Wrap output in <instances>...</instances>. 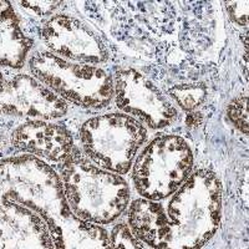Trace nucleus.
<instances>
[{"label":"nucleus","mask_w":249,"mask_h":249,"mask_svg":"<svg viewBox=\"0 0 249 249\" xmlns=\"http://www.w3.org/2000/svg\"><path fill=\"white\" fill-rule=\"evenodd\" d=\"M1 197L41 215L48 223L55 248H68L81 223L69 207L61 177L34 155L1 161Z\"/></svg>","instance_id":"1"},{"label":"nucleus","mask_w":249,"mask_h":249,"mask_svg":"<svg viewBox=\"0 0 249 249\" xmlns=\"http://www.w3.org/2000/svg\"><path fill=\"white\" fill-rule=\"evenodd\" d=\"M60 175L71 212L81 221L110 224L127 208V182L96 166L76 147L60 163Z\"/></svg>","instance_id":"2"},{"label":"nucleus","mask_w":249,"mask_h":249,"mask_svg":"<svg viewBox=\"0 0 249 249\" xmlns=\"http://www.w3.org/2000/svg\"><path fill=\"white\" fill-rule=\"evenodd\" d=\"M222 212V184L214 172L198 170L173 193L167 215L170 247L201 248L214 235Z\"/></svg>","instance_id":"3"},{"label":"nucleus","mask_w":249,"mask_h":249,"mask_svg":"<svg viewBox=\"0 0 249 249\" xmlns=\"http://www.w3.org/2000/svg\"><path fill=\"white\" fill-rule=\"evenodd\" d=\"M29 68L35 79L82 107H106L115 97L113 77L99 66L68 61L50 51H37L29 59Z\"/></svg>","instance_id":"4"},{"label":"nucleus","mask_w":249,"mask_h":249,"mask_svg":"<svg viewBox=\"0 0 249 249\" xmlns=\"http://www.w3.org/2000/svg\"><path fill=\"white\" fill-rule=\"evenodd\" d=\"M84 153L99 167L126 175L147 140V130L126 113H106L88 120L80 130Z\"/></svg>","instance_id":"5"},{"label":"nucleus","mask_w":249,"mask_h":249,"mask_svg":"<svg viewBox=\"0 0 249 249\" xmlns=\"http://www.w3.org/2000/svg\"><path fill=\"white\" fill-rule=\"evenodd\" d=\"M193 153L184 139L160 135L139 155L132 167V181L143 198L162 201L187 181L193 170Z\"/></svg>","instance_id":"6"},{"label":"nucleus","mask_w":249,"mask_h":249,"mask_svg":"<svg viewBox=\"0 0 249 249\" xmlns=\"http://www.w3.org/2000/svg\"><path fill=\"white\" fill-rule=\"evenodd\" d=\"M115 101L120 110L131 113L151 128L167 127L177 119V108L148 77L135 69L115 75Z\"/></svg>","instance_id":"7"},{"label":"nucleus","mask_w":249,"mask_h":249,"mask_svg":"<svg viewBox=\"0 0 249 249\" xmlns=\"http://www.w3.org/2000/svg\"><path fill=\"white\" fill-rule=\"evenodd\" d=\"M1 111L6 116L59 119L68 112V104L35 77L25 74L1 77Z\"/></svg>","instance_id":"8"},{"label":"nucleus","mask_w":249,"mask_h":249,"mask_svg":"<svg viewBox=\"0 0 249 249\" xmlns=\"http://www.w3.org/2000/svg\"><path fill=\"white\" fill-rule=\"evenodd\" d=\"M43 39L50 53L79 64H102L108 54L101 37L81 20L59 14L43 29Z\"/></svg>","instance_id":"9"},{"label":"nucleus","mask_w":249,"mask_h":249,"mask_svg":"<svg viewBox=\"0 0 249 249\" xmlns=\"http://www.w3.org/2000/svg\"><path fill=\"white\" fill-rule=\"evenodd\" d=\"M1 248H55L48 223L28 207L1 201Z\"/></svg>","instance_id":"10"},{"label":"nucleus","mask_w":249,"mask_h":249,"mask_svg":"<svg viewBox=\"0 0 249 249\" xmlns=\"http://www.w3.org/2000/svg\"><path fill=\"white\" fill-rule=\"evenodd\" d=\"M12 144L21 152L45 157L50 161H65L75 150L71 133L60 124L29 121L20 124L10 136Z\"/></svg>","instance_id":"11"},{"label":"nucleus","mask_w":249,"mask_h":249,"mask_svg":"<svg viewBox=\"0 0 249 249\" xmlns=\"http://www.w3.org/2000/svg\"><path fill=\"white\" fill-rule=\"evenodd\" d=\"M128 224L133 235L151 248H168L172 228L167 212L157 201L140 198L128 210Z\"/></svg>","instance_id":"12"},{"label":"nucleus","mask_w":249,"mask_h":249,"mask_svg":"<svg viewBox=\"0 0 249 249\" xmlns=\"http://www.w3.org/2000/svg\"><path fill=\"white\" fill-rule=\"evenodd\" d=\"M1 48L0 57L1 65L13 69H21L25 64L26 56L30 51L33 40L24 35L19 26V19L14 8L9 1H1Z\"/></svg>","instance_id":"13"},{"label":"nucleus","mask_w":249,"mask_h":249,"mask_svg":"<svg viewBox=\"0 0 249 249\" xmlns=\"http://www.w3.org/2000/svg\"><path fill=\"white\" fill-rule=\"evenodd\" d=\"M170 95L177 105L183 110H195L206 99V89L203 85H178L173 86L170 90Z\"/></svg>","instance_id":"14"},{"label":"nucleus","mask_w":249,"mask_h":249,"mask_svg":"<svg viewBox=\"0 0 249 249\" xmlns=\"http://www.w3.org/2000/svg\"><path fill=\"white\" fill-rule=\"evenodd\" d=\"M227 116L244 135H248V97L239 96L233 100L227 108Z\"/></svg>","instance_id":"15"},{"label":"nucleus","mask_w":249,"mask_h":249,"mask_svg":"<svg viewBox=\"0 0 249 249\" xmlns=\"http://www.w3.org/2000/svg\"><path fill=\"white\" fill-rule=\"evenodd\" d=\"M110 247L112 248H144V244L139 241L126 224L120 223L112 228L110 234Z\"/></svg>","instance_id":"16"},{"label":"nucleus","mask_w":249,"mask_h":249,"mask_svg":"<svg viewBox=\"0 0 249 249\" xmlns=\"http://www.w3.org/2000/svg\"><path fill=\"white\" fill-rule=\"evenodd\" d=\"M226 5L228 14L234 23L241 26L248 24V1H228Z\"/></svg>","instance_id":"17"},{"label":"nucleus","mask_w":249,"mask_h":249,"mask_svg":"<svg viewBox=\"0 0 249 249\" xmlns=\"http://www.w3.org/2000/svg\"><path fill=\"white\" fill-rule=\"evenodd\" d=\"M20 4H23L24 8L30 9L36 14L44 15L57 8V5L61 4V1H21Z\"/></svg>","instance_id":"18"}]
</instances>
